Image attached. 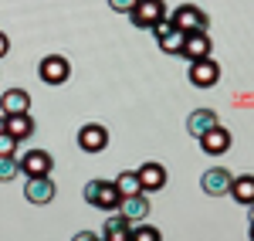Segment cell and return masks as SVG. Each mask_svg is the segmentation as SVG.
Segmentation results:
<instances>
[{
    "mask_svg": "<svg viewBox=\"0 0 254 241\" xmlns=\"http://www.w3.org/2000/svg\"><path fill=\"white\" fill-rule=\"evenodd\" d=\"M85 204H92V207H98V211H119V204H122V197H119L116 183L112 180H88L85 183Z\"/></svg>",
    "mask_w": 254,
    "mask_h": 241,
    "instance_id": "cell-1",
    "label": "cell"
},
{
    "mask_svg": "<svg viewBox=\"0 0 254 241\" xmlns=\"http://www.w3.org/2000/svg\"><path fill=\"white\" fill-rule=\"evenodd\" d=\"M176 31H183V34H207V27H210V17L193 7V3H183V7H176L173 14H170Z\"/></svg>",
    "mask_w": 254,
    "mask_h": 241,
    "instance_id": "cell-2",
    "label": "cell"
},
{
    "mask_svg": "<svg viewBox=\"0 0 254 241\" xmlns=\"http://www.w3.org/2000/svg\"><path fill=\"white\" fill-rule=\"evenodd\" d=\"M163 17H166V3L163 0H136V7L129 10V20L139 31H153Z\"/></svg>",
    "mask_w": 254,
    "mask_h": 241,
    "instance_id": "cell-3",
    "label": "cell"
},
{
    "mask_svg": "<svg viewBox=\"0 0 254 241\" xmlns=\"http://www.w3.org/2000/svg\"><path fill=\"white\" fill-rule=\"evenodd\" d=\"M153 34H156V44H159V51H163V55H183V41H187V34H183V31H176L170 17L159 20L156 27H153Z\"/></svg>",
    "mask_w": 254,
    "mask_h": 241,
    "instance_id": "cell-4",
    "label": "cell"
},
{
    "mask_svg": "<svg viewBox=\"0 0 254 241\" xmlns=\"http://www.w3.org/2000/svg\"><path fill=\"white\" fill-rule=\"evenodd\" d=\"M38 75H41L44 85H61V81H68V75H71V65H68L64 55H48V58H41Z\"/></svg>",
    "mask_w": 254,
    "mask_h": 241,
    "instance_id": "cell-5",
    "label": "cell"
},
{
    "mask_svg": "<svg viewBox=\"0 0 254 241\" xmlns=\"http://www.w3.org/2000/svg\"><path fill=\"white\" fill-rule=\"evenodd\" d=\"M231 183H234V173L224 170V166H210V170L200 177L203 194H210V197H224V194H231Z\"/></svg>",
    "mask_w": 254,
    "mask_h": 241,
    "instance_id": "cell-6",
    "label": "cell"
},
{
    "mask_svg": "<svg viewBox=\"0 0 254 241\" xmlns=\"http://www.w3.org/2000/svg\"><path fill=\"white\" fill-rule=\"evenodd\" d=\"M78 146L85 153H102L109 146V129L102 122H85L78 129Z\"/></svg>",
    "mask_w": 254,
    "mask_h": 241,
    "instance_id": "cell-7",
    "label": "cell"
},
{
    "mask_svg": "<svg viewBox=\"0 0 254 241\" xmlns=\"http://www.w3.org/2000/svg\"><path fill=\"white\" fill-rule=\"evenodd\" d=\"M220 81V65L214 58H203V61H190V85L196 88H210Z\"/></svg>",
    "mask_w": 254,
    "mask_h": 241,
    "instance_id": "cell-8",
    "label": "cell"
},
{
    "mask_svg": "<svg viewBox=\"0 0 254 241\" xmlns=\"http://www.w3.org/2000/svg\"><path fill=\"white\" fill-rule=\"evenodd\" d=\"M55 194H58V187L51 177H27V183H24V197L31 204H51Z\"/></svg>",
    "mask_w": 254,
    "mask_h": 241,
    "instance_id": "cell-9",
    "label": "cell"
},
{
    "mask_svg": "<svg viewBox=\"0 0 254 241\" xmlns=\"http://www.w3.org/2000/svg\"><path fill=\"white\" fill-rule=\"evenodd\" d=\"M217 126H220V116H217L214 109H193L190 119H187V133H190L193 140H200V136H207Z\"/></svg>",
    "mask_w": 254,
    "mask_h": 241,
    "instance_id": "cell-10",
    "label": "cell"
},
{
    "mask_svg": "<svg viewBox=\"0 0 254 241\" xmlns=\"http://www.w3.org/2000/svg\"><path fill=\"white\" fill-rule=\"evenodd\" d=\"M136 173H139L142 194H153V190H163V187H166V166H163V163H142Z\"/></svg>",
    "mask_w": 254,
    "mask_h": 241,
    "instance_id": "cell-11",
    "label": "cell"
},
{
    "mask_svg": "<svg viewBox=\"0 0 254 241\" xmlns=\"http://www.w3.org/2000/svg\"><path fill=\"white\" fill-rule=\"evenodd\" d=\"M119 214H122L129 224H142L146 218H149V201H146V194L122 197V204H119Z\"/></svg>",
    "mask_w": 254,
    "mask_h": 241,
    "instance_id": "cell-12",
    "label": "cell"
},
{
    "mask_svg": "<svg viewBox=\"0 0 254 241\" xmlns=\"http://www.w3.org/2000/svg\"><path fill=\"white\" fill-rule=\"evenodd\" d=\"M0 112L3 116H20V112H31V95L24 88H7L0 95Z\"/></svg>",
    "mask_w": 254,
    "mask_h": 241,
    "instance_id": "cell-13",
    "label": "cell"
},
{
    "mask_svg": "<svg viewBox=\"0 0 254 241\" xmlns=\"http://www.w3.org/2000/svg\"><path fill=\"white\" fill-rule=\"evenodd\" d=\"M20 170H24L27 177H48V173H51V153H44V150H27L24 160H20Z\"/></svg>",
    "mask_w": 254,
    "mask_h": 241,
    "instance_id": "cell-14",
    "label": "cell"
},
{
    "mask_svg": "<svg viewBox=\"0 0 254 241\" xmlns=\"http://www.w3.org/2000/svg\"><path fill=\"white\" fill-rule=\"evenodd\" d=\"M200 150H203V153H210V157H224V153L231 150V133H227L224 126L210 129L207 136H200Z\"/></svg>",
    "mask_w": 254,
    "mask_h": 241,
    "instance_id": "cell-15",
    "label": "cell"
},
{
    "mask_svg": "<svg viewBox=\"0 0 254 241\" xmlns=\"http://www.w3.org/2000/svg\"><path fill=\"white\" fill-rule=\"evenodd\" d=\"M105 235H102V241H132V224L126 221L119 211H112L109 214V221H105V228H102Z\"/></svg>",
    "mask_w": 254,
    "mask_h": 241,
    "instance_id": "cell-16",
    "label": "cell"
},
{
    "mask_svg": "<svg viewBox=\"0 0 254 241\" xmlns=\"http://www.w3.org/2000/svg\"><path fill=\"white\" fill-rule=\"evenodd\" d=\"M210 51H214V44L207 34H187V41H183V58L187 61H203L210 58Z\"/></svg>",
    "mask_w": 254,
    "mask_h": 241,
    "instance_id": "cell-17",
    "label": "cell"
},
{
    "mask_svg": "<svg viewBox=\"0 0 254 241\" xmlns=\"http://www.w3.org/2000/svg\"><path fill=\"white\" fill-rule=\"evenodd\" d=\"M3 133H10L14 140H27V136H34V119H31V112L7 116V126H3Z\"/></svg>",
    "mask_w": 254,
    "mask_h": 241,
    "instance_id": "cell-18",
    "label": "cell"
},
{
    "mask_svg": "<svg viewBox=\"0 0 254 241\" xmlns=\"http://www.w3.org/2000/svg\"><path fill=\"white\" fill-rule=\"evenodd\" d=\"M231 197H234L237 204H244V207H251V204H254V177H251V173L234 177V183H231Z\"/></svg>",
    "mask_w": 254,
    "mask_h": 241,
    "instance_id": "cell-19",
    "label": "cell"
},
{
    "mask_svg": "<svg viewBox=\"0 0 254 241\" xmlns=\"http://www.w3.org/2000/svg\"><path fill=\"white\" fill-rule=\"evenodd\" d=\"M116 190H119V197H136V194H142V187H139V173L136 170H122L116 180Z\"/></svg>",
    "mask_w": 254,
    "mask_h": 241,
    "instance_id": "cell-20",
    "label": "cell"
},
{
    "mask_svg": "<svg viewBox=\"0 0 254 241\" xmlns=\"http://www.w3.org/2000/svg\"><path fill=\"white\" fill-rule=\"evenodd\" d=\"M132 241H163V235H159V228H153V224H132Z\"/></svg>",
    "mask_w": 254,
    "mask_h": 241,
    "instance_id": "cell-21",
    "label": "cell"
},
{
    "mask_svg": "<svg viewBox=\"0 0 254 241\" xmlns=\"http://www.w3.org/2000/svg\"><path fill=\"white\" fill-rule=\"evenodd\" d=\"M17 170H20V163L14 160V157H0V180H3V183L14 180V177H17Z\"/></svg>",
    "mask_w": 254,
    "mask_h": 241,
    "instance_id": "cell-22",
    "label": "cell"
},
{
    "mask_svg": "<svg viewBox=\"0 0 254 241\" xmlns=\"http://www.w3.org/2000/svg\"><path fill=\"white\" fill-rule=\"evenodd\" d=\"M14 146H17V140L10 133H0V157H14Z\"/></svg>",
    "mask_w": 254,
    "mask_h": 241,
    "instance_id": "cell-23",
    "label": "cell"
},
{
    "mask_svg": "<svg viewBox=\"0 0 254 241\" xmlns=\"http://www.w3.org/2000/svg\"><path fill=\"white\" fill-rule=\"evenodd\" d=\"M109 7H112V10H132L136 0H109Z\"/></svg>",
    "mask_w": 254,
    "mask_h": 241,
    "instance_id": "cell-24",
    "label": "cell"
},
{
    "mask_svg": "<svg viewBox=\"0 0 254 241\" xmlns=\"http://www.w3.org/2000/svg\"><path fill=\"white\" fill-rule=\"evenodd\" d=\"M7 51H10V38H7V34H3V31H0V58H3V55H7Z\"/></svg>",
    "mask_w": 254,
    "mask_h": 241,
    "instance_id": "cell-25",
    "label": "cell"
},
{
    "mask_svg": "<svg viewBox=\"0 0 254 241\" xmlns=\"http://www.w3.org/2000/svg\"><path fill=\"white\" fill-rule=\"evenodd\" d=\"M71 241H98V238H95V235H92V231H78V235H75V238H71Z\"/></svg>",
    "mask_w": 254,
    "mask_h": 241,
    "instance_id": "cell-26",
    "label": "cell"
},
{
    "mask_svg": "<svg viewBox=\"0 0 254 241\" xmlns=\"http://www.w3.org/2000/svg\"><path fill=\"white\" fill-rule=\"evenodd\" d=\"M3 126H7V116H3V112H0V133H3Z\"/></svg>",
    "mask_w": 254,
    "mask_h": 241,
    "instance_id": "cell-27",
    "label": "cell"
},
{
    "mask_svg": "<svg viewBox=\"0 0 254 241\" xmlns=\"http://www.w3.org/2000/svg\"><path fill=\"white\" fill-rule=\"evenodd\" d=\"M248 211H251V221H254V204H251V207H248Z\"/></svg>",
    "mask_w": 254,
    "mask_h": 241,
    "instance_id": "cell-28",
    "label": "cell"
},
{
    "mask_svg": "<svg viewBox=\"0 0 254 241\" xmlns=\"http://www.w3.org/2000/svg\"><path fill=\"white\" fill-rule=\"evenodd\" d=\"M251 241H254V221H251Z\"/></svg>",
    "mask_w": 254,
    "mask_h": 241,
    "instance_id": "cell-29",
    "label": "cell"
},
{
    "mask_svg": "<svg viewBox=\"0 0 254 241\" xmlns=\"http://www.w3.org/2000/svg\"><path fill=\"white\" fill-rule=\"evenodd\" d=\"M98 241H102V238H98Z\"/></svg>",
    "mask_w": 254,
    "mask_h": 241,
    "instance_id": "cell-30",
    "label": "cell"
}]
</instances>
